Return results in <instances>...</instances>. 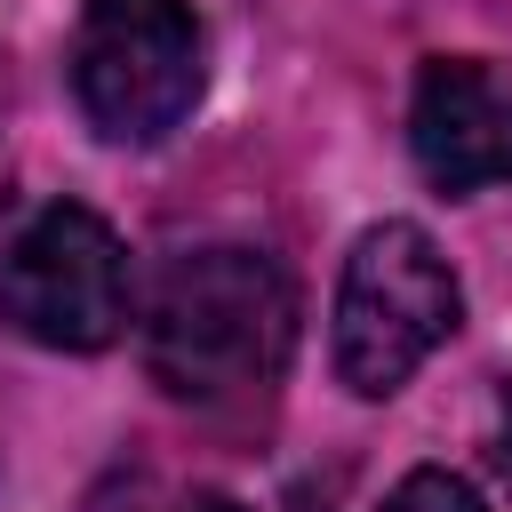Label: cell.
Masks as SVG:
<instances>
[{
  "label": "cell",
  "mask_w": 512,
  "mask_h": 512,
  "mask_svg": "<svg viewBox=\"0 0 512 512\" xmlns=\"http://www.w3.org/2000/svg\"><path fill=\"white\" fill-rule=\"evenodd\" d=\"M456 312H464V296H456V272L432 248V232L400 224V216L368 224L336 280V376L360 400L400 392L432 360V344L456 328Z\"/></svg>",
  "instance_id": "2"
},
{
  "label": "cell",
  "mask_w": 512,
  "mask_h": 512,
  "mask_svg": "<svg viewBox=\"0 0 512 512\" xmlns=\"http://www.w3.org/2000/svg\"><path fill=\"white\" fill-rule=\"evenodd\" d=\"M160 512H240V504H232V496H208V488H200V496H168Z\"/></svg>",
  "instance_id": "7"
},
{
  "label": "cell",
  "mask_w": 512,
  "mask_h": 512,
  "mask_svg": "<svg viewBox=\"0 0 512 512\" xmlns=\"http://www.w3.org/2000/svg\"><path fill=\"white\" fill-rule=\"evenodd\" d=\"M376 512H480V496L456 480V472H440V464H424V472H408Z\"/></svg>",
  "instance_id": "6"
},
{
  "label": "cell",
  "mask_w": 512,
  "mask_h": 512,
  "mask_svg": "<svg viewBox=\"0 0 512 512\" xmlns=\"http://www.w3.org/2000/svg\"><path fill=\"white\" fill-rule=\"evenodd\" d=\"M0 320L48 352H104L128 328V256L80 200L40 208L0 248Z\"/></svg>",
  "instance_id": "4"
},
{
  "label": "cell",
  "mask_w": 512,
  "mask_h": 512,
  "mask_svg": "<svg viewBox=\"0 0 512 512\" xmlns=\"http://www.w3.org/2000/svg\"><path fill=\"white\" fill-rule=\"evenodd\" d=\"M296 352V288L264 248L208 240L168 256L144 304V368L184 408H240L280 384Z\"/></svg>",
  "instance_id": "1"
},
{
  "label": "cell",
  "mask_w": 512,
  "mask_h": 512,
  "mask_svg": "<svg viewBox=\"0 0 512 512\" xmlns=\"http://www.w3.org/2000/svg\"><path fill=\"white\" fill-rule=\"evenodd\" d=\"M72 96L96 136L160 144L200 104V24L184 0H80Z\"/></svg>",
  "instance_id": "3"
},
{
  "label": "cell",
  "mask_w": 512,
  "mask_h": 512,
  "mask_svg": "<svg viewBox=\"0 0 512 512\" xmlns=\"http://www.w3.org/2000/svg\"><path fill=\"white\" fill-rule=\"evenodd\" d=\"M408 152L432 192L512 184V72L480 56H432L408 104Z\"/></svg>",
  "instance_id": "5"
}]
</instances>
